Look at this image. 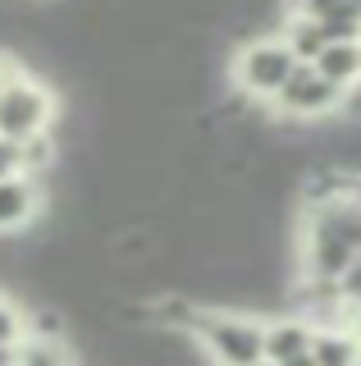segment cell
Listing matches in <instances>:
<instances>
[{"instance_id":"13","label":"cell","mask_w":361,"mask_h":366,"mask_svg":"<svg viewBox=\"0 0 361 366\" xmlns=\"http://www.w3.org/2000/svg\"><path fill=\"white\" fill-rule=\"evenodd\" d=\"M14 174H24L19 169V142L0 137V179H14Z\"/></svg>"},{"instance_id":"3","label":"cell","mask_w":361,"mask_h":366,"mask_svg":"<svg viewBox=\"0 0 361 366\" xmlns=\"http://www.w3.org/2000/svg\"><path fill=\"white\" fill-rule=\"evenodd\" d=\"M293 69H298V55L288 51V41H252L238 55V83L256 97H279Z\"/></svg>"},{"instance_id":"1","label":"cell","mask_w":361,"mask_h":366,"mask_svg":"<svg viewBox=\"0 0 361 366\" xmlns=\"http://www.w3.org/2000/svg\"><path fill=\"white\" fill-rule=\"evenodd\" d=\"M193 330L206 339L210 357L220 366H261V357H265V330L256 325V320H247V316L201 312Z\"/></svg>"},{"instance_id":"12","label":"cell","mask_w":361,"mask_h":366,"mask_svg":"<svg viewBox=\"0 0 361 366\" xmlns=\"http://www.w3.org/2000/svg\"><path fill=\"white\" fill-rule=\"evenodd\" d=\"M338 297H347V302H361V252L352 257V266L338 274Z\"/></svg>"},{"instance_id":"4","label":"cell","mask_w":361,"mask_h":366,"mask_svg":"<svg viewBox=\"0 0 361 366\" xmlns=\"http://www.w3.org/2000/svg\"><path fill=\"white\" fill-rule=\"evenodd\" d=\"M334 101H338V87L315 64H298L293 78L284 83V92H279V106L293 110V114H320V110H330Z\"/></svg>"},{"instance_id":"9","label":"cell","mask_w":361,"mask_h":366,"mask_svg":"<svg viewBox=\"0 0 361 366\" xmlns=\"http://www.w3.org/2000/svg\"><path fill=\"white\" fill-rule=\"evenodd\" d=\"M311 362L315 366H357L361 362V348L352 335H315L311 339Z\"/></svg>"},{"instance_id":"14","label":"cell","mask_w":361,"mask_h":366,"mask_svg":"<svg viewBox=\"0 0 361 366\" xmlns=\"http://www.w3.org/2000/svg\"><path fill=\"white\" fill-rule=\"evenodd\" d=\"M19 74H24V69H19L14 60H5V55H0V92H5L9 83H14V78H19Z\"/></svg>"},{"instance_id":"16","label":"cell","mask_w":361,"mask_h":366,"mask_svg":"<svg viewBox=\"0 0 361 366\" xmlns=\"http://www.w3.org/2000/svg\"><path fill=\"white\" fill-rule=\"evenodd\" d=\"M357 343H361V325H357Z\"/></svg>"},{"instance_id":"10","label":"cell","mask_w":361,"mask_h":366,"mask_svg":"<svg viewBox=\"0 0 361 366\" xmlns=\"http://www.w3.org/2000/svg\"><path fill=\"white\" fill-rule=\"evenodd\" d=\"M325 46H330V32H325V23H315V19H298V23H293L288 51L298 55V64H315Z\"/></svg>"},{"instance_id":"6","label":"cell","mask_w":361,"mask_h":366,"mask_svg":"<svg viewBox=\"0 0 361 366\" xmlns=\"http://www.w3.org/2000/svg\"><path fill=\"white\" fill-rule=\"evenodd\" d=\"M302 14L325 23L330 41H361V0H302Z\"/></svg>"},{"instance_id":"11","label":"cell","mask_w":361,"mask_h":366,"mask_svg":"<svg viewBox=\"0 0 361 366\" xmlns=\"http://www.w3.org/2000/svg\"><path fill=\"white\" fill-rule=\"evenodd\" d=\"M51 160H55V142H51V133L19 142V169H24L28 179H41V169H46Z\"/></svg>"},{"instance_id":"5","label":"cell","mask_w":361,"mask_h":366,"mask_svg":"<svg viewBox=\"0 0 361 366\" xmlns=\"http://www.w3.org/2000/svg\"><path fill=\"white\" fill-rule=\"evenodd\" d=\"M41 211V188L37 179L14 174V179H0V234H19L37 220Z\"/></svg>"},{"instance_id":"15","label":"cell","mask_w":361,"mask_h":366,"mask_svg":"<svg viewBox=\"0 0 361 366\" xmlns=\"http://www.w3.org/2000/svg\"><path fill=\"white\" fill-rule=\"evenodd\" d=\"M0 366H19V348H9V343H0Z\"/></svg>"},{"instance_id":"8","label":"cell","mask_w":361,"mask_h":366,"mask_svg":"<svg viewBox=\"0 0 361 366\" xmlns=\"http://www.w3.org/2000/svg\"><path fill=\"white\" fill-rule=\"evenodd\" d=\"M325 78H330L334 87H347L361 78V41H330L320 51V60H315Z\"/></svg>"},{"instance_id":"2","label":"cell","mask_w":361,"mask_h":366,"mask_svg":"<svg viewBox=\"0 0 361 366\" xmlns=\"http://www.w3.org/2000/svg\"><path fill=\"white\" fill-rule=\"evenodd\" d=\"M51 119H55V97H51V87L37 83V78L19 74L14 83L0 92V137L28 142V137L51 133Z\"/></svg>"},{"instance_id":"7","label":"cell","mask_w":361,"mask_h":366,"mask_svg":"<svg viewBox=\"0 0 361 366\" xmlns=\"http://www.w3.org/2000/svg\"><path fill=\"white\" fill-rule=\"evenodd\" d=\"M311 330L307 325H298V320H279V325H270L265 330V357L275 362V366H288V362H298V357H311Z\"/></svg>"}]
</instances>
